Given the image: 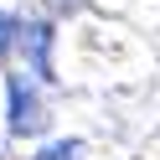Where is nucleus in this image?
<instances>
[{"instance_id": "nucleus-1", "label": "nucleus", "mask_w": 160, "mask_h": 160, "mask_svg": "<svg viewBox=\"0 0 160 160\" xmlns=\"http://www.w3.org/2000/svg\"><path fill=\"white\" fill-rule=\"evenodd\" d=\"M5 98H11V134H42L47 129V108L36 98V88L26 83L21 72H5Z\"/></svg>"}, {"instance_id": "nucleus-2", "label": "nucleus", "mask_w": 160, "mask_h": 160, "mask_svg": "<svg viewBox=\"0 0 160 160\" xmlns=\"http://www.w3.org/2000/svg\"><path fill=\"white\" fill-rule=\"evenodd\" d=\"M16 47L31 57V72L42 78V83H52V78H57V72H52V21H21Z\"/></svg>"}, {"instance_id": "nucleus-3", "label": "nucleus", "mask_w": 160, "mask_h": 160, "mask_svg": "<svg viewBox=\"0 0 160 160\" xmlns=\"http://www.w3.org/2000/svg\"><path fill=\"white\" fill-rule=\"evenodd\" d=\"M16 36H21V16H11V11H0V62H5V52L16 47Z\"/></svg>"}, {"instance_id": "nucleus-4", "label": "nucleus", "mask_w": 160, "mask_h": 160, "mask_svg": "<svg viewBox=\"0 0 160 160\" xmlns=\"http://www.w3.org/2000/svg\"><path fill=\"white\" fill-rule=\"evenodd\" d=\"M78 155H83V145H78V139H57V145H47L36 160H78Z\"/></svg>"}]
</instances>
